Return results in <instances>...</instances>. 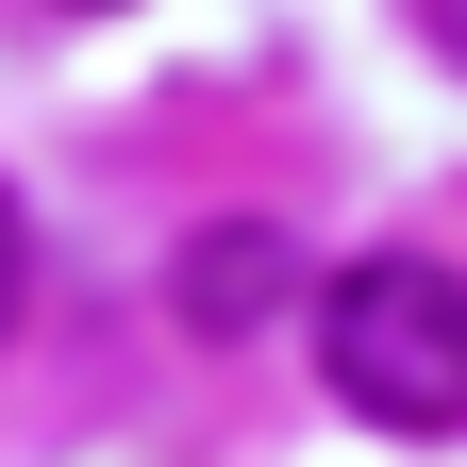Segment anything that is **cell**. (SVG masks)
Masks as SVG:
<instances>
[{
  "label": "cell",
  "mask_w": 467,
  "mask_h": 467,
  "mask_svg": "<svg viewBox=\"0 0 467 467\" xmlns=\"http://www.w3.org/2000/svg\"><path fill=\"white\" fill-rule=\"evenodd\" d=\"M67 17H117V0H67Z\"/></svg>",
  "instance_id": "4"
},
{
  "label": "cell",
  "mask_w": 467,
  "mask_h": 467,
  "mask_svg": "<svg viewBox=\"0 0 467 467\" xmlns=\"http://www.w3.org/2000/svg\"><path fill=\"white\" fill-rule=\"evenodd\" d=\"M284 301H301V251H284L267 217H217L201 251H184V334H201V350H251Z\"/></svg>",
  "instance_id": "2"
},
{
  "label": "cell",
  "mask_w": 467,
  "mask_h": 467,
  "mask_svg": "<svg viewBox=\"0 0 467 467\" xmlns=\"http://www.w3.org/2000/svg\"><path fill=\"white\" fill-rule=\"evenodd\" d=\"M317 384L368 434H467V267H434V251H350L317 284Z\"/></svg>",
  "instance_id": "1"
},
{
  "label": "cell",
  "mask_w": 467,
  "mask_h": 467,
  "mask_svg": "<svg viewBox=\"0 0 467 467\" xmlns=\"http://www.w3.org/2000/svg\"><path fill=\"white\" fill-rule=\"evenodd\" d=\"M0 334H17V201H0Z\"/></svg>",
  "instance_id": "3"
}]
</instances>
